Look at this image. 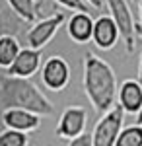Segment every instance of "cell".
<instances>
[{
    "instance_id": "1",
    "label": "cell",
    "mask_w": 142,
    "mask_h": 146,
    "mask_svg": "<svg viewBox=\"0 0 142 146\" xmlns=\"http://www.w3.org/2000/svg\"><path fill=\"white\" fill-rule=\"evenodd\" d=\"M82 84H84L86 98L99 115L115 107L119 84H117V74L107 60H103L94 53H86Z\"/></svg>"
},
{
    "instance_id": "2",
    "label": "cell",
    "mask_w": 142,
    "mask_h": 146,
    "mask_svg": "<svg viewBox=\"0 0 142 146\" xmlns=\"http://www.w3.org/2000/svg\"><path fill=\"white\" fill-rule=\"evenodd\" d=\"M0 100L6 107H20L39 117H49L55 113L53 101L45 96L29 78L6 76L0 80Z\"/></svg>"
},
{
    "instance_id": "3",
    "label": "cell",
    "mask_w": 142,
    "mask_h": 146,
    "mask_svg": "<svg viewBox=\"0 0 142 146\" xmlns=\"http://www.w3.org/2000/svg\"><path fill=\"white\" fill-rule=\"evenodd\" d=\"M105 4H107L111 20L115 22V25H117V29L121 33L125 51L129 55H132L136 51V39L138 37H136V23H134L129 2L127 0H105Z\"/></svg>"
},
{
    "instance_id": "4",
    "label": "cell",
    "mask_w": 142,
    "mask_h": 146,
    "mask_svg": "<svg viewBox=\"0 0 142 146\" xmlns=\"http://www.w3.org/2000/svg\"><path fill=\"white\" fill-rule=\"evenodd\" d=\"M125 123V111L121 105H115L113 109L103 113L99 117V121L94 127L92 133V144L94 146H115L117 136L123 131Z\"/></svg>"
},
{
    "instance_id": "5",
    "label": "cell",
    "mask_w": 142,
    "mask_h": 146,
    "mask_svg": "<svg viewBox=\"0 0 142 146\" xmlns=\"http://www.w3.org/2000/svg\"><path fill=\"white\" fill-rule=\"evenodd\" d=\"M66 16L64 12H56L55 16L49 18H41L39 22H35L27 31V47L41 51L43 47L51 43V39L56 35V31L60 29V25L64 23Z\"/></svg>"
},
{
    "instance_id": "6",
    "label": "cell",
    "mask_w": 142,
    "mask_h": 146,
    "mask_svg": "<svg viewBox=\"0 0 142 146\" xmlns=\"http://www.w3.org/2000/svg\"><path fill=\"white\" fill-rule=\"evenodd\" d=\"M41 82L47 90L51 92H62L70 82V66L66 58L58 55L49 56L41 64Z\"/></svg>"
},
{
    "instance_id": "7",
    "label": "cell",
    "mask_w": 142,
    "mask_h": 146,
    "mask_svg": "<svg viewBox=\"0 0 142 146\" xmlns=\"http://www.w3.org/2000/svg\"><path fill=\"white\" fill-rule=\"evenodd\" d=\"M86 125H88V111L84 107L72 105L60 113L55 135L58 138H64V140H72V138H78L80 135H84Z\"/></svg>"
},
{
    "instance_id": "8",
    "label": "cell",
    "mask_w": 142,
    "mask_h": 146,
    "mask_svg": "<svg viewBox=\"0 0 142 146\" xmlns=\"http://www.w3.org/2000/svg\"><path fill=\"white\" fill-rule=\"evenodd\" d=\"M41 64H43V56H41V51L37 49H31V47H25L20 51V55L16 56V60L12 62V66L6 70L8 76H16V78H29L41 70Z\"/></svg>"
},
{
    "instance_id": "9",
    "label": "cell",
    "mask_w": 142,
    "mask_h": 146,
    "mask_svg": "<svg viewBox=\"0 0 142 146\" xmlns=\"http://www.w3.org/2000/svg\"><path fill=\"white\" fill-rule=\"evenodd\" d=\"M2 123L6 129L20 131V133H33L41 127V117L31 111H25L20 107H6L2 111Z\"/></svg>"
},
{
    "instance_id": "10",
    "label": "cell",
    "mask_w": 142,
    "mask_h": 146,
    "mask_svg": "<svg viewBox=\"0 0 142 146\" xmlns=\"http://www.w3.org/2000/svg\"><path fill=\"white\" fill-rule=\"evenodd\" d=\"M121 41V33L117 29L111 16H99L94 22V33H92V43L101 49V51H111L113 47Z\"/></svg>"
},
{
    "instance_id": "11",
    "label": "cell",
    "mask_w": 142,
    "mask_h": 146,
    "mask_svg": "<svg viewBox=\"0 0 142 146\" xmlns=\"http://www.w3.org/2000/svg\"><path fill=\"white\" fill-rule=\"evenodd\" d=\"M94 18L90 16V12H74L68 22H66V31L68 37L76 43V45H86L92 41L94 33Z\"/></svg>"
},
{
    "instance_id": "12",
    "label": "cell",
    "mask_w": 142,
    "mask_h": 146,
    "mask_svg": "<svg viewBox=\"0 0 142 146\" xmlns=\"http://www.w3.org/2000/svg\"><path fill=\"white\" fill-rule=\"evenodd\" d=\"M117 101L123 107L125 113L131 115H138L142 109V86L138 80L129 78L125 80L117 90Z\"/></svg>"
},
{
    "instance_id": "13",
    "label": "cell",
    "mask_w": 142,
    "mask_h": 146,
    "mask_svg": "<svg viewBox=\"0 0 142 146\" xmlns=\"http://www.w3.org/2000/svg\"><path fill=\"white\" fill-rule=\"evenodd\" d=\"M22 45L20 41L10 33H2L0 35V68H8L12 66V62L16 60V56L20 55Z\"/></svg>"
},
{
    "instance_id": "14",
    "label": "cell",
    "mask_w": 142,
    "mask_h": 146,
    "mask_svg": "<svg viewBox=\"0 0 142 146\" xmlns=\"http://www.w3.org/2000/svg\"><path fill=\"white\" fill-rule=\"evenodd\" d=\"M10 10L23 22L33 23L37 20V2L39 0H6Z\"/></svg>"
},
{
    "instance_id": "15",
    "label": "cell",
    "mask_w": 142,
    "mask_h": 146,
    "mask_svg": "<svg viewBox=\"0 0 142 146\" xmlns=\"http://www.w3.org/2000/svg\"><path fill=\"white\" fill-rule=\"evenodd\" d=\"M115 146H142V125H129L123 127L117 136Z\"/></svg>"
},
{
    "instance_id": "16",
    "label": "cell",
    "mask_w": 142,
    "mask_h": 146,
    "mask_svg": "<svg viewBox=\"0 0 142 146\" xmlns=\"http://www.w3.org/2000/svg\"><path fill=\"white\" fill-rule=\"evenodd\" d=\"M0 146H29V135L6 129L0 133Z\"/></svg>"
},
{
    "instance_id": "17",
    "label": "cell",
    "mask_w": 142,
    "mask_h": 146,
    "mask_svg": "<svg viewBox=\"0 0 142 146\" xmlns=\"http://www.w3.org/2000/svg\"><path fill=\"white\" fill-rule=\"evenodd\" d=\"M53 2L56 6L72 12H90V6L86 4V0H53Z\"/></svg>"
},
{
    "instance_id": "18",
    "label": "cell",
    "mask_w": 142,
    "mask_h": 146,
    "mask_svg": "<svg viewBox=\"0 0 142 146\" xmlns=\"http://www.w3.org/2000/svg\"><path fill=\"white\" fill-rule=\"evenodd\" d=\"M68 146H94L92 144V133H84L78 138H72L68 140Z\"/></svg>"
},
{
    "instance_id": "19",
    "label": "cell",
    "mask_w": 142,
    "mask_h": 146,
    "mask_svg": "<svg viewBox=\"0 0 142 146\" xmlns=\"http://www.w3.org/2000/svg\"><path fill=\"white\" fill-rule=\"evenodd\" d=\"M86 4L90 6V8L101 10V8H103V4H105V0H86Z\"/></svg>"
},
{
    "instance_id": "20",
    "label": "cell",
    "mask_w": 142,
    "mask_h": 146,
    "mask_svg": "<svg viewBox=\"0 0 142 146\" xmlns=\"http://www.w3.org/2000/svg\"><path fill=\"white\" fill-rule=\"evenodd\" d=\"M138 82H140V86H142V53H140V66H138Z\"/></svg>"
},
{
    "instance_id": "21",
    "label": "cell",
    "mask_w": 142,
    "mask_h": 146,
    "mask_svg": "<svg viewBox=\"0 0 142 146\" xmlns=\"http://www.w3.org/2000/svg\"><path fill=\"white\" fill-rule=\"evenodd\" d=\"M136 37H140V39H142V25H140V23H136Z\"/></svg>"
},
{
    "instance_id": "22",
    "label": "cell",
    "mask_w": 142,
    "mask_h": 146,
    "mask_svg": "<svg viewBox=\"0 0 142 146\" xmlns=\"http://www.w3.org/2000/svg\"><path fill=\"white\" fill-rule=\"evenodd\" d=\"M138 16H140V25H142V2L138 4Z\"/></svg>"
},
{
    "instance_id": "23",
    "label": "cell",
    "mask_w": 142,
    "mask_h": 146,
    "mask_svg": "<svg viewBox=\"0 0 142 146\" xmlns=\"http://www.w3.org/2000/svg\"><path fill=\"white\" fill-rule=\"evenodd\" d=\"M136 119H138V125H142V109H140V113L136 115Z\"/></svg>"
},
{
    "instance_id": "24",
    "label": "cell",
    "mask_w": 142,
    "mask_h": 146,
    "mask_svg": "<svg viewBox=\"0 0 142 146\" xmlns=\"http://www.w3.org/2000/svg\"><path fill=\"white\" fill-rule=\"evenodd\" d=\"M131 2H134V4H136V6H138V4H140L142 0H131Z\"/></svg>"
}]
</instances>
